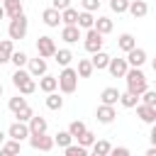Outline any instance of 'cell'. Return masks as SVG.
<instances>
[{
  "mask_svg": "<svg viewBox=\"0 0 156 156\" xmlns=\"http://www.w3.org/2000/svg\"><path fill=\"white\" fill-rule=\"evenodd\" d=\"M5 139H7V134H5V132H2V129H0V144H2V141H5Z\"/></svg>",
  "mask_w": 156,
  "mask_h": 156,
  "instance_id": "bcb514c9",
  "label": "cell"
},
{
  "mask_svg": "<svg viewBox=\"0 0 156 156\" xmlns=\"http://www.w3.org/2000/svg\"><path fill=\"white\" fill-rule=\"evenodd\" d=\"M115 117H117L115 105H105V102H100V105H98V110H95V119H98L100 124H112V122H115Z\"/></svg>",
  "mask_w": 156,
  "mask_h": 156,
  "instance_id": "ba28073f",
  "label": "cell"
},
{
  "mask_svg": "<svg viewBox=\"0 0 156 156\" xmlns=\"http://www.w3.org/2000/svg\"><path fill=\"white\" fill-rule=\"evenodd\" d=\"M71 141H73V136L68 134V129H63V132H56V134H54V146H58V149L68 146Z\"/></svg>",
  "mask_w": 156,
  "mask_h": 156,
  "instance_id": "d6a6232c",
  "label": "cell"
},
{
  "mask_svg": "<svg viewBox=\"0 0 156 156\" xmlns=\"http://www.w3.org/2000/svg\"><path fill=\"white\" fill-rule=\"evenodd\" d=\"M117 100H119V90L112 88V85L100 93V102H105V105H117Z\"/></svg>",
  "mask_w": 156,
  "mask_h": 156,
  "instance_id": "cb8c5ba5",
  "label": "cell"
},
{
  "mask_svg": "<svg viewBox=\"0 0 156 156\" xmlns=\"http://www.w3.org/2000/svg\"><path fill=\"white\" fill-rule=\"evenodd\" d=\"M139 100H141L144 105H156V90H149V88H146V90L139 95Z\"/></svg>",
  "mask_w": 156,
  "mask_h": 156,
  "instance_id": "ab89813d",
  "label": "cell"
},
{
  "mask_svg": "<svg viewBox=\"0 0 156 156\" xmlns=\"http://www.w3.org/2000/svg\"><path fill=\"white\" fill-rule=\"evenodd\" d=\"M107 2H110V10L117 12V15L127 12V7H129V0H107Z\"/></svg>",
  "mask_w": 156,
  "mask_h": 156,
  "instance_id": "f35d334b",
  "label": "cell"
},
{
  "mask_svg": "<svg viewBox=\"0 0 156 156\" xmlns=\"http://www.w3.org/2000/svg\"><path fill=\"white\" fill-rule=\"evenodd\" d=\"M61 39L66 44H76L78 39H83V32H80L78 24H63L61 27Z\"/></svg>",
  "mask_w": 156,
  "mask_h": 156,
  "instance_id": "8fae6325",
  "label": "cell"
},
{
  "mask_svg": "<svg viewBox=\"0 0 156 156\" xmlns=\"http://www.w3.org/2000/svg\"><path fill=\"white\" fill-rule=\"evenodd\" d=\"M136 117L144 122V124H154L156 122V105H144V102H136Z\"/></svg>",
  "mask_w": 156,
  "mask_h": 156,
  "instance_id": "9c48e42d",
  "label": "cell"
},
{
  "mask_svg": "<svg viewBox=\"0 0 156 156\" xmlns=\"http://www.w3.org/2000/svg\"><path fill=\"white\" fill-rule=\"evenodd\" d=\"M107 61H110V54H105L102 49H100V51H95V54L90 56V63H93V68H98V71L107 68Z\"/></svg>",
  "mask_w": 156,
  "mask_h": 156,
  "instance_id": "7402d4cb",
  "label": "cell"
},
{
  "mask_svg": "<svg viewBox=\"0 0 156 156\" xmlns=\"http://www.w3.org/2000/svg\"><path fill=\"white\" fill-rule=\"evenodd\" d=\"M110 146H112V144H110L107 139H95V141L90 144V149H93L95 156H107V154H110Z\"/></svg>",
  "mask_w": 156,
  "mask_h": 156,
  "instance_id": "484cf974",
  "label": "cell"
},
{
  "mask_svg": "<svg viewBox=\"0 0 156 156\" xmlns=\"http://www.w3.org/2000/svg\"><path fill=\"white\" fill-rule=\"evenodd\" d=\"M56 90H61L63 95H71V93H76V88H78V73H76V68H71V66H63L61 68V73L56 76Z\"/></svg>",
  "mask_w": 156,
  "mask_h": 156,
  "instance_id": "7a4b0ae2",
  "label": "cell"
},
{
  "mask_svg": "<svg viewBox=\"0 0 156 156\" xmlns=\"http://www.w3.org/2000/svg\"><path fill=\"white\" fill-rule=\"evenodd\" d=\"M61 68L63 66H71V61H73V54H71V49H56L54 51V56H51Z\"/></svg>",
  "mask_w": 156,
  "mask_h": 156,
  "instance_id": "ffe728a7",
  "label": "cell"
},
{
  "mask_svg": "<svg viewBox=\"0 0 156 156\" xmlns=\"http://www.w3.org/2000/svg\"><path fill=\"white\" fill-rule=\"evenodd\" d=\"M27 139H29V146L37 149V151H51V149H54V136H49L46 132H41V134H29Z\"/></svg>",
  "mask_w": 156,
  "mask_h": 156,
  "instance_id": "8992f818",
  "label": "cell"
},
{
  "mask_svg": "<svg viewBox=\"0 0 156 156\" xmlns=\"http://www.w3.org/2000/svg\"><path fill=\"white\" fill-rule=\"evenodd\" d=\"M12 85L22 93V95H32L34 90H37V80L29 76V71H24V68H17L15 73H12Z\"/></svg>",
  "mask_w": 156,
  "mask_h": 156,
  "instance_id": "3957f363",
  "label": "cell"
},
{
  "mask_svg": "<svg viewBox=\"0 0 156 156\" xmlns=\"http://www.w3.org/2000/svg\"><path fill=\"white\" fill-rule=\"evenodd\" d=\"M46 107H49V110H54V112H56V110H61V107H63V98H61L56 90L46 93Z\"/></svg>",
  "mask_w": 156,
  "mask_h": 156,
  "instance_id": "f1b7e54d",
  "label": "cell"
},
{
  "mask_svg": "<svg viewBox=\"0 0 156 156\" xmlns=\"http://www.w3.org/2000/svg\"><path fill=\"white\" fill-rule=\"evenodd\" d=\"M63 151H66V156H85L88 154V149L85 146H80V144H68V146H63Z\"/></svg>",
  "mask_w": 156,
  "mask_h": 156,
  "instance_id": "d590c367",
  "label": "cell"
},
{
  "mask_svg": "<svg viewBox=\"0 0 156 156\" xmlns=\"http://www.w3.org/2000/svg\"><path fill=\"white\" fill-rule=\"evenodd\" d=\"M76 20H78V10L76 7H66V10H61V24H76Z\"/></svg>",
  "mask_w": 156,
  "mask_h": 156,
  "instance_id": "1f68e13d",
  "label": "cell"
},
{
  "mask_svg": "<svg viewBox=\"0 0 156 156\" xmlns=\"http://www.w3.org/2000/svg\"><path fill=\"white\" fill-rule=\"evenodd\" d=\"M102 44H105V39H102V34H100L95 27L85 29V37H83V46H85V51L95 54V51H100V49H102Z\"/></svg>",
  "mask_w": 156,
  "mask_h": 156,
  "instance_id": "5b68a950",
  "label": "cell"
},
{
  "mask_svg": "<svg viewBox=\"0 0 156 156\" xmlns=\"http://www.w3.org/2000/svg\"><path fill=\"white\" fill-rule=\"evenodd\" d=\"M85 129H88V127H85V122H80V119H73V122L68 124V134H71L73 139H78Z\"/></svg>",
  "mask_w": 156,
  "mask_h": 156,
  "instance_id": "836d02e7",
  "label": "cell"
},
{
  "mask_svg": "<svg viewBox=\"0 0 156 156\" xmlns=\"http://www.w3.org/2000/svg\"><path fill=\"white\" fill-rule=\"evenodd\" d=\"M27 29H29V20L24 17V12H22V15H17V17H10L7 34H10V39H12V41L24 39V37H27Z\"/></svg>",
  "mask_w": 156,
  "mask_h": 156,
  "instance_id": "277c9868",
  "label": "cell"
},
{
  "mask_svg": "<svg viewBox=\"0 0 156 156\" xmlns=\"http://www.w3.org/2000/svg\"><path fill=\"white\" fill-rule=\"evenodd\" d=\"M68 5H71V0H51V7H54V10H58V12H61V10H66Z\"/></svg>",
  "mask_w": 156,
  "mask_h": 156,
  "instance_id": "ee69618b",
  "label": "cell"
},
{
  "mask_svg": "<svg viewBox=\"0 0 156 156\" xmlns=\"http://www.w3.org/2000/svg\"><path fill=\"white\" fill-rule=\"evenodd\" d=\"M146 156H156V144H154V146H149V149H146Z\"/></svg>",
  "mask_w": 156,
  "mask_h": 156,
  "instance_id": "f6af8a7d",
  "label": "cell"
},
{
  "mask_svg": "<svg viewBox=\"0 0 156 156\" xmlns=\"http://www.w3.org/2000/svg\"><path fill=\"white\" fill-rule=\"evenodd\" d=\"M127 63H129V66H134V68H141V66L146 63V51H144L141 46L129 49V51H127Z\"/></svg>",
  "mask_w": 156,
  "mask_h": 156,
  "instance_id": "4fadbf2b",
  "label": "cell"
},
{
  "mask_svg": "<svg viewBox=\"0 0 156 156\" xmlns=\"http://www.w3.org/2000/svg\"><path fill=\"white\" fill-rule=\"evenodd\" d=\"M20 149H22V141L17 139H7L0 144V154H20Z\"/></svg>",
  "mask_w": 156,
  "mask_h": 156,
  "instance_id": "4dcf8cb0",
  "label": "cell"
},
{
  "mask_svg": "<svg viewBox=\"0 0 156 156\" xmlns=\"http://www.w3.org/2000/svg\"><path fill=\"white\" fill-rule=\"evenodd\" d=\"M134 46H136V39H134L129 32H124V34H119V37H117V49H119V51H124V54H127V51H129V49H134Z\"/></svg>",
  "mask_w": 156,
  "mask_h": 156,
  "instance_id": "d6986e66",
  "label": "cell"
},
{
  "mask_svg": "<svg viewBox=\"0 0 156 156\" xmlns=\"http://www.w3.org/2000/svg\"><path fill=\"white\" fill-rule=\"evenodd\" d=\"M122 107H127V110H132L136 102H139V95H134V93H129V90H124V93H119V100H117Z\"/></svg>",
  "mask_w": 156,
  "mask_h": 156,
  "instance_id": "f546056e",
  "label": "cell"
},
{
  "mask_svg": "<svg viewBox=\"0 0 156 156\" xmlns=\"http://www.w3.org/2000/svg\"><path fill=\"white\" fill-rule=\"evenodd\" d=\"M127 68H129V63H127V58H112L110 56V61H107V71L115 76V78H124V73H127Z\"/></svg>",
  "mask_w": 156,
  "mask_h": 156,
  "instance_id": "7c38bea8",
  "label": "cell"
},
{
  "mask_svg": "<svg viewBox=\"0 0 156 156\" xmlns=\"http://www.w3.org/2000/svg\"><path fill=\"white\" fill-rule=\"evenodd\" d=\"M27 127H29V134H41V132H46V129H49L46 119H44V117H39V115H32V117H29V122H27Z\"/></svg>",
  "mask_w": 156,
  "mask_h": 156,
  "instance_id": "e0dca14e",
  "label": "cell"
},
{
  "mask_svg": "<svg viewBox=\"0 0 156 156\" xmlns=\"http://www.w3.org/2000/svg\"><path fill=\"white\" fill-rule=\"evenodd\" d=\"M27 71H29L32 78L44 76V73H46V58H41V56H37V58H27Z\"/></svg>",
  "mask_w": 156,
  "mask_h": 156,
  "instance_id": "5bb4252c",
  "label": "cell"
},
{
  "mask_svg": "<svg viewBox=\"0 0 156 156\" xmlns=\"http://www.w3.org/2000/svg\"><path fill=\"white\" fill-rule=\"evenodd\" d=\"M100 2H102V0H100Z\"/></svg>",
  "mask_w": 156,
  "mask_h": 156,
  "instance_id": "f907efd6",
  "label": "cell"
},
{
  "mask_svg": "<svg viewBox=\"0 0 156 156\" xmlns=\"http://www.w3.org/2000/svg\"><path fill=\"white\" fill-rule=\"evenodd\" d=\"M93 22H95V15H93V12H88V10L78 12V20H76V24H78L80 29H90V27H93Z\"/></svg>",
  "mask_w": 156,
  "mask_h": 156,
  "instance_id": "4316f807",
  "label": "cell"
},
{
  "mask_svg": "<svg viewBox=\"0 0 156 156\" xmlns=\"http://www.w3.org/2000/svg\"><path fill=\"white\" fill-rule=\"evenodd\" d=\"M95 139H98V136H95V134H93L90 129H85V132H83V134H80V136L76 139V141H78L80 146H85V149H90V144H93Z\"/></svg>",
  "mask_w": 156,
  "mask_h": 156,
  "instance_id": "74e56055",
  "label": "cell"
},
{
  "mask_svg": "<svg viewBox=\"0 0 156 156\" xmlns=\"http://www.w3.org/2000/svg\"><path fill=\"white\" fill-rule=\"evenodd\" d=\"M54 51H56V41L51 39V37H37V54L41 56V58H51L54 56Z\"/></svg>",
  "mask_w": 156,
  "mask_h": 156,
  "instance_id": "52a82bcc",
  "label": "cell"
},
{
  "mask_svg": "<svg viewBox=\"0 0 156 156\" xmlns=\"http://www.w3.org/2000/svg\"><path fill=\"white\" fill-rule=\"evenodd\" d=\"M41 22H44L46 27H58V24H61V12L54 10V7H46V10L41 12Z\"/></svg>",
  "mask_w": 156,
  "mask_h": 156,
  "instance_id": "2e32d148",
  "label": "cell"
},
{
  "mask_svg": "<svg viewBox=\"0 0 156 156\" xmlns=\"http://www.w3.org/2000/svg\"><path fill=\"white\" fill-rule=\"evenodd\" d=\"M7 136H10V139H17V141H24V139L29 136V127H27V122L15 119V122L10 124V129H7Z\"/></svg>",
  "mask_w": 156,
  "mask_h": 156,
  "instance_id": "30bf717a",
  "label": "cell"
},
{
  "mask_svg": "<svg viewBox=\"0 0 156 156\" xmlns=\"http://www.w3.org/2000/svg\"><path fill=\"white\" fill-rule=\"evenodd\" d=\"M124 80H127V90L134 93V95H141V93L149 88V78H146V73H144L141 68H134V66L127 68Z\"/></svg>",
  "mask_w": 156,
  "mask_h": 156,
  "instance_id": "6da1fadb",
  "label": "cell"
},
{
  "mask_svg": "<svg viewBox=\"0 0 156 156\" xmlns=\"http://www.w3.org/2000/svg\"><path fill=\"white\" fill-rule=\"evenodd\" d=\"M0 95H2V83H0Z\"/></svg>",
  "mask_w": 156,
  "mask_h": 156,
  "instance_id": "c3c4849f",
  "label": "cell"
},
{
  "mask_svg": "<svg viewBox=\"0 0 156 156\" xmlns=\"http://www.w3.org/2000/svg\"><path fill=\"white\" fill-rule=\"evenodd\" d=\"M110 154L112 156H129V149L127 146H110Z\"/></svg>",
  "mask_w": 156,
  "mask_h": 156,
  "instance_id": "7bdbcfd3",
  "label": "cell"
},
{
  "mask_svg": "<svg viewBox=\"0 0 156 156\" xmlns=\"http://www.w3.org/2000/svg\"><path fill=\"white\" fill-rule=\"evenodd\" d=\"M2 2H5V0H2Z\"/></svg>",
  "mask_w": 156,
  "mask_h": 156,
  "instance_id": "681fc988",
  "label": "cell"
},
{
  "mask_svg": "<svg viewBox=\"0 0 156 156\" xmlns=\"http://www.w3.org/2000/svg\"><path fill=\"white\" fill-rule=\"evenodd\" d=\"M93 63H90V58H78V68H76V73H78V78H90L93 76Z\"/></svg>",
  "mask_w": 156,
  "mask_h": 156,
  "instance_id": "d4e9b609",
  "label": "cell"
},
{
  "mask_svg": "<svg viewBox=\"0 0 156 156\" xmlns=\"http://www.w3.org/2000/svg\"><path fill=\"white\" fill-rule=\"evenodd\" d=\"M80 5H83V10H88V12H95V10L100 7V0H80Z\"/></svg>",
  "mask_w": 156,
  "mask_h": 156,
  "instance_id": "b9f144b4",
  "label": "cell"
},
{
  "mask_svg": "<svg viewBox=\"0 0 156 156\" xmlns=\"http://www.w3.org/2000/svg\"><path fill=\"white\" fill-rule=\"evenodd\" d=\"M27 58H29V56H27L24 51H12V54H10V61L15 63V68H24V66H27Z\"/></svg>",
  "mask_w": 156,
  "mask_h": 156,
  "instance_id": "e575fe53",
  "label": "cell"
},
{
  "mask_svg": "<svg viewBox=\"0 0 156 156\" xmlns=\"http://www.w3.org/2000/svg\"><path fill=\"white\" fill-rule=\"evenodd\" d=\"M93 27H95V29H98V32L105 37V34H110V32H112V20L102 15V17H98V20L93 22Z\"/></svg>",
  "mask_w": 156,
  "mask_h": 156,
  "instance_id": "83f0119b",
  "label": "cell"
},
{
  "mask_svg": "<svg viewBox=\"0 0 156 156\" xmlns=\"http://www.w3.org/2000/svg\"><path fill=\"white\" fill-rule=\"evenodd\" d=\"M2 7H5V17H17V15H22V12H24L22 0H5V2H2Z\"/></svg>",
  "mask_w": 156,
  "mask_h": 156,
  "instance_id": "ac0fdd59",
  "label": "cell"
},
{
  "mask_svg": "<svg viewBox=\"0 0 156 156\" xmlns=\"http://www.w3.org/2000/svg\"><path fill=\"white\" fill-rule=\"evenodd\" d=\"M56 76H49V73H44V76H39V90L41 93H51V90H56Z\"/></svg>",
  "mask_w": 156,
  "mask_h": 156,
  "instance_id": "603a6c76",
  "label": "cell"
},
{
  "mask_svg": "<svg viewBox=\"0 0 156 156\" xmlns=\"http://www.w3.org/2000/svg\"><path fill=\"white\" fill-rule=\"evenodd\" d=\"M32 115H34V110H32L29 105H24L22 110H17V112H15V117H17L20 122H29V117H32Z\"/></svg>",
  "mask_w": 156,
  "mask_h": 156,
  "instance_id": "60d3db41",
  "label": "cell"
},
{
  "mask_svg": "<svg viewBox=\"0 0 156 156\" xmlns=\"http://www.w3.org/2000/svg\"><path fill=\"white\" fill-rule=\"evenodd\" d=\"M127 12H129L134 20H141V17H146V15H149V5H146V0H129Z\"/></svg>",
  "mask_w": 156,
  "mask_h": 156,
  "instance_id": "9a60e30c",
  "label": "cell"
},
{
  "mask_svg": "<svg viewBox=\"0 0 156 156\" xmlns=\"http://www.w3.org/2000/svg\"><path fill=\"white\" fill-rule=\"evenodd\" d=\"M15 51V41L12 39H0V66L10 61V54Z\"/></svg>",
  "mask_w": 156,
  "mask_h": 156,
  "instance_id": "44dd1931",
  "label": "cell"
},
{
  "mask_svg": "<svg viewBox=\"0 0 156 156\" xmlns=\"http://www.w3.org/2000/svg\"><path fill=\"white\" fill-rule=\"evenodd\" d=\"M24 105H29V102H27V100L22 98V93H20V95H15V98H10V102H7V107L12 110V115H15L17 110H22Z\"/></svg>",
  "mask_w": 156,
  "mask_h": 156,
  "instance_id": "8d00e7d4",
  "label": "cell"
},
{
  "mask_svg": "<svg viewBox=\"0 0 156 156\" xmlns=\"http://www.w3.org/2000/svg\"><path fill=\"white\" fill-rule=\"evenodd\" d=\"M2 17H5V7L0 5V20H2Z\"/></svg>",
  "mask_w": 156,
  "mask_h": 156,
  "instance_id": "7dc6e473",
  "label": "cell"
}]
</instances>
